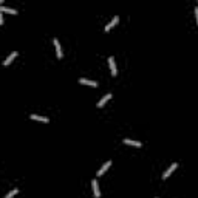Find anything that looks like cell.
Segmentation results:
<instances>
[{"instance_id":"obj_1","label":"cell","mask_w":198,"mask_h":198,"mask_svg":"<svg viewBox=\"0 0 198 198\" xmlns=\"http://www.w3.org/2000/svg\"><path fill=\"white\" fill-rule=\"evenodd\" d=\"M109 65H110V70H111V76H118V70H116V64H115L113 56L109 57Z\"/></svg>"},{"instance_id":"obj_2","label":"cell","mask_w":198,"mask_h":198,"mask_svg":"<svg viewBox=\"0 0 198 198\" xmlns=\"http://www.w3.org/2000/svg\"><path fill=\"white\" fill-rule=\"evenodd\" d=\"M177 167H178V163H173V164L170 166V167H169V169H167V170H166V172L163 173V179H166V178H169V175L172 173V172H173V170L177 169Z\"/></svg>"},{"instance_id":"obj_3","label":"cell","mask_w":198,"mask_h":198,"mask_svg":"<svg viewBox=\"0 0 198 198\" xmlns=\"http://www.w3.org/2000/svg\"><path fill=\"white\" fill-rule=\"evenodd\" d=\"M91 187H93L94 197H96V198L101 197V190H99V186H98V181H96V179H93V181H91Z\"/></svg>"},{"instance_id":"obj_4","label":"cell","mask_w":198,"mask_h":198,"mask_svg":"<svg viewBox=\"0 0 198 198\" xmlns=\"http://www.w3.org/2000/svg\"><path fill=\"white\" fill-rule=\"evenodd\" d=\"M17 54H19V53H17V51H12L11 54H10V56H8L6 59H5V62H3V65H5V67H6V65H10L11 62L16 59V56H17Z\"/></svg>"},{"instance_id":"obj_5","label":"cell","mask_w":198,"mask_h":198,"mask_svg":"<svg viewBox=\"0 0 198 198\" xmlns=\"http://www.w3.org/2000/svg\"><path fill=\"white\" fill-rule=\"evenodd\" d=\"M53 43H54V47H56V53H57V57H59V59H62V47H60L59 40H57V39H54V40H53Z\"/></svg>"},{"instance_id":"obj_6","label":"cell","mask_w":198,"mask_h":198,"mask_svg":"<svg viewBox=\"0 0 198 198\" xmlns=\"http://www.w3.org/2000/svg\"><path fill=\"white\" fill-rule=\"evenodd\" d=\"M79 82L84 84V85H90V87H98V84L94 82V80H90V79H85V78H80Z\"/></svg>"},{"instance_id":"obj_7","label":"cell","mask_w":198,"mask_h":198,"mask_svg":"<svg viewBox=\"0 0 198 198\" xmlns=\"http://www.w3.org/2000/svg\"><path fill=\"white\" fill-rule=\"evenodd\" d=\"M109 99H111V93H109V94H105V96H104V98L101 99V101L98 102V109H101V107H104V105H105V102L109 101Z\"/></svg>"},{"instance_id":"obj_8","label":"cell","mask_w":198,"mask_h":198,"mask_svg":"<svg viewBox=\"0 0 198 198\" xmlns=\"http://www.w3.org/2000/svg\"><path fill=\"white\" fill-rule=\"evenodd\" d=\"M0 12H10V14H17V11L14 8H8L5 5H0Z\"/></svg>"},{"instance_id":"obj_9","label":"cell","mask_w":198,"mask_h":198,"mask_svg":"<svg viewBox=\"0 0 198 198\" xmlns=\"http://www.w3.org/2000/svg\"><path fill=\"white\" fill-rule=\"evenodd\" d=\"M118 20H119V17H118V16H115L113 19H111V22H109V25L105 26V31H110V30L113 28V26H115L116 23H118Z\"/></svg>"},{"instance_id":"obj_10","label":"cell","mask_w":198,"mask_h":198,"mask_svg":"<svg viewBox=\"0 0 198 198\" xmlns=\"http://www.w3.org/2000/svg\"><path fill=\"white\" fill-rule=\"evenodd\" d=\"M110 166H111V161H107V163H105V164H104V166H102V167H101V169H99V170H98V173H96V175H98V177H101V175H102V173H104V172H105V170H107V169H109V167H110Z\"/></svg>"},{"instance_id":"obj_11","label":"cell","mask_w":198,"mask_h":198,"mask_svg":"<svg viewBox=\"0 0 198 198\" xmlns=\"http://www.w3.org/2000/svg\"><path fill=\"white\" fill-rule=\"evenodd\" d=\"M124 144H129V146H135V147H141L142 144L139 141H133V139H124Z\"/></svg>"},{"instance_id":"obj_12","label":"cell","mask_w":198,"mask_h":198,"mask_svg":"<svg viewBox=\"0 0 198 198\" xmlns=\"http://www.w3.org/2000/svg\"><path fill=\"white\" fill-rule=\"evenodd\" d=\"M31 119H34V121H42V122H48V118L40 116V115H31Z\"/></svg>"},{"instance_id":"obj_13","label":"cell","mask_w":198,"mask_h":198,"mask_svg":"<svg viewBox=\"0 0 198 198\" xmlns=\"http://www.w3.org/2000/svg\"><path fill=\"white\" fill-rule=\"evenodd\" d=\"M17 192H19V189H17V187H16V189H12V190H11L10 193H8V195H6L5 198H12V197H14V195H16Z\"/></svg>"},{"instance_id":"obj_14","label":"cell","mask_w":198,"mask_h":198,"mask_svg":"<svg viewBox=\"0 0 198 198\" xmlns=\"http://www.w3.org/2000/svg\"><path fill=\"white\" fill-rule=\"evenodd\" d=\"M195 16H197V23H198V6L195 8Z\"/></svg>"}]
</instances>
